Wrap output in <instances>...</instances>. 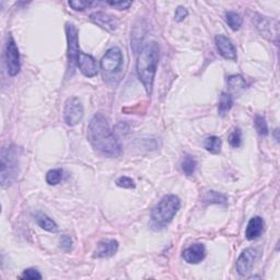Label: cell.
<instances>
[{"label":"cell","instance_id":"cell-25","mask_svg":"<svg viewBox=\"0 0 280 280\" xmlns=\"http://www.w3.org/2000/svg\"><path fill=\"white\" fill-rule=\"evenodd\" d=\"M254 126H255V129H256L258 135H261V136L268 135V126H267L266 119L263 116H261V115H257V116L255 117Z\"/></svg>","mask_w":280,"mask_h":280},{"label":"cell","instance_id":"cell-18","mask_svg":"<svg viewBox=\"0 0 280 280\" xmlns=\"http://www.w3.org/2000/svg\"><path fill=\"white\" fill-rule=\"evenodd\" d=\"M203 201L206 204H210V205H222V206H227L228 205V197L219 192L216 191H208L204 195Z\"/></svg>","mask_w":280,"mask_h":280},{"label":"cell","instance_id":"cell-9","mask_svg":"<svg viewBox=\"0 0 280 280\" xmlns=\"http://www.w3.org/2000/svg\"><path fill=\"white\" fill-rule=\"evenodd\" d=\"M256 28L261 32V34L263 36L278 44V35H279L278 21L268 19L266 18V16H261L258 21H256Z\"/></svg>","mask_w":280,"mask_h":280},{"label":"cell","instance_id":"cell-6","mask_svg":"<svg viewBox=\"0 0 280 280\" xmlns=\"http://www.w3.org/2000/svg\"><path fill=\"white\" fill-rule=\"evenodd\" d=\"M124 63V57L118 47H112L104 54L101 59V69L104 75H113L119 71Z\"/></svg>","mask_w":280,"mask_h":280},{"label":"cell","instance_id":"cell-1","mask_svg":"<svg viewBox=\"0 0 280 280\" xmlns=\"http://www.w3.org/2000/svg\"><path fill=\"white\" fill-rule=\"evenodd\" d=\"M88 139L94 149L109 158H117L122 154V145L112 131L109 121L102 113L91 118L88 126Z\"/></svg>","mask_w":280,"mask_h":280},{"label":"cell","instance_id":"cell-17","mask_svg":"<svg viewBox=\"0 0 280 280\" xmlns=\"http://www.w3.org/2000/svg\"><path fill=\"white\" fill-rule=\"evenodd\" d=\"M35 221L41 228L45 230V231H48V232L58 231V226H57L56 222L43 212L38 211L35 213Z\"/></svg>","mask_w":280,"mask_h":280},{"label":"cell","instance_id":"cell-13","mask_svg":"<svg viewBox=\"0 0 280 280\" xmlns=\"http://www.w3.org/2000/svg\"><path fill=\"white\" fill-rule=\"evenodd\" d=\"M206 257V248L202 243H196L183 251V258L188 264H199Z\"/></svg>","mask_w":280,"mask_h":280},{"label":"cell","instance_id":"cell-29","mask_svg":"<svg viewBox=\"0 0 280 280\" xmlns=\"http://www.w3.org/2000/svg\"><path fill=\"white\" fill-rule=\"evenodd\" d=\"M93 3L92 2H79V0H76V2H69L68 5L72 8L73 10L76 11H84L87 8H89Z\"/></svg>","mask_w":280,"mask_h":280},{"label":"cell","instance_id":"cell-20","mask_svg":"<svg viewBox=\"0 0 280 280\" xmlns=\"http://www.w3.org/2000/svg\"><path fill=\"white\" fill-rule=\"evenodd\" d=\"M228 87L232 92L240 93L246 88L245 79L240 75H233L228 78Z\"/></svg>","mask_w":280,"mask_h":280},{"label":"cell","instance_id":"cell-8","mask_svg":"<svg viewBox=\"0 0 280 280\" xmlns=\"http://www.w3.org/2000/svg\"><path fill=\"white\" fill-rule=\"evenodd\" d=\"M6 64L8 73L11 77H14L18 75L21 69L20 65V54L18 46L15 44V41L12 36L8 37L7 44H6Z\"/></svg>","mask_w":280,"mask_h":280},{"label":"cell","instance_id":"cell-31","mask_svg":"<svg viewBox=\"0 0 280 280\" xmlns=\"http://www.w3.org/2000/svg\"><path fill=\"white\" fill-rule=\"evenodd\" d=\"M108 5L117 10H126L131 6V2H108Z\"/></svg>","mask_w":280,"mask_h":280},{"label":"cell","instance_id":"cell-14","mask_svg":"<svg viewBox=\"0 0 280 280\" xmlns=\"http://www.w3.org/2000/svg\"><path fill=\"white\" fill-rule=\"evenodd\" d=\"M78 67L80 71L88 78H92L97 75V64L91 55L80 53L78 59Z\"/></svg>","mask_w":280,"mask_h":280},{"label":"cell","instance_id":"cell-3","mask_svg":"<svg viewBox=\"0 0 280 280\" xmlns=\"http://www.w3.org/2000/svg\"><path fill=\"white\" fill-rule=\"evenodd\" d=\"M181 208V201L176 195H166L151 211V224L156 228L168 226Z\"/></svg>","mask_w":280,"mask_h":280},{"label":"cell","instance_id":"cell-4","mask_svg":"<svg viewBox=\"0 0 280 280\" xmlns=\"http://www.w3.org/2000/svg\"><path fill=\"white\" fill-rule=\"evenodd\" d=\"M21 150L16 146L4 148L2 151V173L0 181L3 187L11 185L19 175Z\"/></svg>","mask_w":280,"mask_h":280},{"label":"cell","instance_id":"cell-32","mask_svg":"<svg viewBox=\"0 0 280 280\" xmlns=\"http://www.w3.org/2000/svg\"><path fill=\"white\" fill-rule=\"evenodd\" d=\"M59 244H61V248L64 251H69L71 249V246H72L71 237L68 236V235H63L61 237V240H59Z\"/></svg>","mask_w":280,"mask_h":280},{"label":"cell","instance_id":"cell-21","mask_svg":"<svg viewBox=\"0 0 280 280\" xmlns=\"http://www.w3.org/2000/svg\"><path fill=\"white\" fill-rule=\"evenodd\" d=\"M222 142L221 139L217 136H210L205 139L204 147L205 149L212 154H218L221 151Z\"/></svg>","mask_w":280,"mask_h":280},{"label":"cell","instance_id":"cell-5","mask_svg":"<svg viewBox=\"0 0 280 280\" xmlns=\"http://www.w3.org/2000/svg\"><path fill=\"white\" fill-rule=\"evenodd\" d=\"M66 37H67V59H68V75L75 72L78 67L79 59V41H78V30L72 23L66 24Z\"/></svg>","mask_w":280,"mask_h":280},{"label":"cell","instance_id":"cell-19","mask_svg":"<svg viewBox=\"0 0 280 280\" xmlns=\"http://www.w3.org/2000/svg\"><path fill=\"white\" fill-rule=\"evenodd\" d=\"M232 105H233L232 95L227 92H222L219 98V105H218V112L221 116H225V115L231 110Z\"/></svg>","mask_w":280,"mask_h":280},{"label":"cell","instance_id":"cell-12","mask_svg":"<svg viewBox=\"0 0 280 280\" xmlns=\"http://www.w3.org/2000/svg\"><path fill=\"white\" fill-rule=\"evenodd\" d=\"M215 42L219 54L224 57V58L229 61H236V49L231 41H230V38L222 34H219L216 35Z\"/></svg>","mask_w":280,"mask_h":280},{"label":"cell","instance_id":"cell-30","mask_svg":"<svg viewBox=\"0 0 280 280\" xmlns=\"http://www.w3.org/2000/svg\"><path fill=\"white\" fill-rule=\"evenodd\" d=\"M188 12L187 10L185 9L184 7L182 6H179L176 8V10H175V15H174V19L176 22H182L185 20V18L187 16Z\"/></svg>","mask_w":280,"mask_h":280},{"label":"cell","instance_id":"cell-27","mask_svg":"<svg viewBox=\"0 0 280 280\" xmlns=\"http://www.w3.org/2000/svg\"><path fill=\"white\" fill-rule=\"evenodd\" d=\"M21 279H30V280H35V279H42V275L39 274V271L35 268H29L23 271V274L20 276Z\"/></svg>","mask_w":280,"mask_h":280},{"label":"cell","instance_id":"cell-22","mask_svg":"<svg viewBox=\"0 0 280 280\" xmlns=\"http://www.w3.org/2000/svg\"><path fill=\"white\" fill-rule=\"evenodd\" d=\"M225 19L228 26L230 27V29L233 31H237L240 30V28L242 27V18L240 16V14H237L234 11H228L225 14Z\"/></svg>","mask_w":280,"mask_h":280},{"label":"cell","instance_id":"cell-16","mask_svg":"<svg viewBox=\"0 0 280 280\" xmlns=\"http://www.w3.org/2000/svg\"><path fill=\"white\" fill-rule=\"evenodd\" d=\"M265 230V221L261 217H253L248 224L245 230V236L249 241H253L258 238Z\"/></svg>","mask_w":280,"mask_h":280},{"label":"cell","instance_id":"cell-2","mask_svg":"<svg viewBox=\"0 0 280 280\" xmlns=\"http://www.w3.org/2000/svg\"><path fill=\"white\" fill-rule=\"evenodd\" d=\"M159 53L160 47L158 43L151 41L142 48L137 58L138 78L142 81L148 95L152 94L153 81L159 63Z\"/></svg>","mask_w":280,"mask_h":280},{"label":"cell","instance_id":"cell-11","mask_svg":"<svg viewBox=\"0 0 280 280\" xmlns=\"http://www.w3.org/2000/svg\"><path fill=\"white\" fill-rule=\"evenodd\" d=\"M90 20H91L93 23H95L96 26L101 27L102 29L110 32L115 31L118 27V20L115 18V16L102 11L93 12L91 15H90Z\"/></svg>","mask_w":280,"mask_h":280},{"label":"cell","instance_id":"cell-26","mask_svg":"<svg viewBox=\"0 0 280 280\" xmlns=\"http://www.w3.org/2000/svg\"><path fill=\"white\" fill-rule=\"evenodd\" d=\"M229 144L233 148H238L242 145V133L240 128H235L229 136Z\"/></svg>","mask_w":280,"mask_h":280},{"label":"cell","instance_id":"cell-10","mask_svg":"<svg viewBox=\"0 0 280 280\" xmlns=\"http://www.w3.org/2000/svg\"><path fill=\"white\" fill-rule=\"evenodd\" d=\"M257 256H258V252L256 249H253V248L245 249L236 259L235 266H236L237 273L241 276H245L246 274H248L252 269Z\"/></svg>","mask_w":280,"mask_h":280},{"label":"cell","instance_id":"cell-28","mask_svg":"<svg viewBox=\"0 0 280 280\" xmlns=\"http://www.w3.org/2000/svg\"><path fill=\"white\" fill-rule=\"evenodd\" d=\"M116 185L118 187H123V188H135V186H136L134 179H131L128 176H121L119 178H117Z\"/></svg>","mask_w":280,"mask_h":280},{"label":"cell","instance_id":"cell-23","mask_svg":"<svg viewBox=\"0 0 280 280\" xmlns=\"http://www.w3.org/2000/svg\"><path fill=\"white\" fill-rule=\"evenodd\" d=\"M181 167H182V171L187 176H192L197 169V161L193 155L187 154L183 159Z\"/></svg>","mask_w":280,"mask_h":280},{"label":"cell","instance_id":"cell-7","mask_svg":"<svg viewBox=\"0 0 280 280\" xmlns=\"http://www.w3.org/2000/svg\"><path fill=\"white\" fill-rule=\"evenodd\" d=\"M84 105L76 96L69 97L65 103L64 119L68 126H76L84 118Z\"/></svg>","mask_w":280,"mask_h":280},{"label":"cell","instance_id":"cell-15","mask_svg":"<svg viewBox=\"0 0 280 280\" xmlns=\"http://www.w3.org/2000/svg\"><path fill=\"white\" fill-rule=\"evenodd\" d=\"M118 251V242L116 240H103L97 243L93 257L104 258L111 257Z\"/></svg>","mask_w":280,"mask_h":280},{"label":"cell","instance_id":"cell-24","mask_svg":"<svg viewBox=\"0 0 280 280\" xmlns=\"http://www.w3.org/2000/svg\"><path fill=\"white\" fill-rule=\"evenodd\" d=\"M46 182L48 185H57L61 183L63 178V170L62 169H53L46 173Z\"/></svg>","mask_w":280,"mask_h":280}]
</instances>
